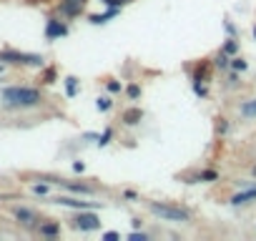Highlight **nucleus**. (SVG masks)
I'll return each instance as SVG.
<instances>
[{"instance_id": "6e6552de", "label": "nucleus", "mask_w": 256, "mask_h": 241, "mask_svg": "<svg viewBox=\"0 0 256 241\" xmlns=\"http://www.w3.org/2000/svg\"><path fill=\"white\" fill-rule=\"evenodd\" d=\"M86 3L88 0H60L58 3V15L60 18H76V15L83 13Z\"/></svg>"}, {"instance_id": "0eeeda50", "label": "nucleus", "mask_w": 256, "mask_h": 241, "mask_svg": "<svg viewBox=\"0 0 256 241\" xmlns=\"http://www.w3.org/2000/svg\"><path fill=\"white\" fill-rule=\"evenodd\" d=\"M73 226L81 229V231H96V229H101V219L93 214V209H86L73 219Z\"/></svg>"}, {"instance_id": "412c9836", "label": "nucleus", "mask_w": 256, "mask_h": 241, "mask_svg": "<svg viewBox=\"0 0 256 241\" xmlns=\"http://www.w3.org/2000/svg\"><path fill=\"white\" fill-rule=\"evenodd\" d=\"M111 138H113V128H105L103 133H98V146H108V143H111Z\"/></svg>"}, {"instance_id": "a211bd4d", "label": "nucleus", "mask_w": 256, "mask_h": 241, "mask_svg": "<svg viewBox=\"0 0 256 241\" xmlns=\"http://www.w3.org/2000/svg\"><path fill=\"white\" fill-rule=\"evenodd\" d=\"M249 68V63L244 60V58H239V56H231V70H236V73H244Z\"/></svg>"}, {"instance_id": "6ab92c4d", "label": "nucleus", "mask_w": 256, "mask_h": 241, "mask_svg": "<svg viewBox=\"0 0 256 241\" xmlns=\"http://www.w3.org/2000/svg\"><path fill=\"white\" fill-rule=\"evenodd\" d=\"M96 106H98V111H101V113H105V111H111V108H113V101L108 98V96H101V98L96 101Z\"/></svg>"}, {"instance_id": "9d476101", "label": "nucleus", "mask_w": 256, "mask_h": 241, "mask_svg": "<svg viewBox=\"0 0 256 241\" xmlns=\"http://www.w3.org/2000/svg\"><path fill=\"white\" fill-rule=\"evenodd\" d=\"M53 204H58V206H68V209H76V211L96 209V204H91V201H81V198H73V196H55Z\"/></svg>"}, {"instance_id": "f704fd0d", "label": "nucleus", "mask_w": 256, "mask_h": 241, "mask_svg": "<svg viewBox=\"0 0 256 241\" xmlns=\"http://www.w3.org/2000/svg\"><path fill=\"white\" fill-rule=\"evenodd\" d=\"M254 38H256V28H254Z\"/></svg>"}, {"instance_id": "39448f33", "label": "nucleus", "mask_w": 256, "mask_h": 241, "mask_svg": "<svg viewBox=\"0 0 256 241\" xmlns=\"http://www.w3.org/2000/svg\"><path fill=\"white\" fill-rule=\"evenodd\" d=\"M10 214L25 229H35V226H38V214H35V209H30V206H13Z\"/></svg>"}, {"instance_id": "f257e3e1", "label": "nucleus", "mask_w": 256, "mask_h": 241, "mask_svg": "<svg viewBox=\"0 0 256 241\" xmlns=\"http://www.w3.org/2000/svg\"><path fill=\"white\" fill-rule=\"evenodd\" d=\"M43 91L35 86H8L0 91V106L8 111H30L43 103Z\"/></svg>"}, {"instance_id": "4be33fe9", "label": "nucleus", "mask_w": 256, "mask_h": 241, "mask_svg": "<svg viewBox=\"0 0 256 241\" xmlns=\"http://www.w3.org/2000/svg\"><path fill=\"white\" fill-rule=\"evenodd\" d=\"M41 80H43L46 86L55 83V68H53V65H51V68H46V70H43V75H41Z\"/></svg>"}, {"instance_id": "ddd939ff", "label": "nucleus", "mask_w": 256, "mask_h": 241, "mask_svg": "<svg viewBox=\"0 0 256 241\" xmlns=\"http://www.w3.org/2000/svg\"><path fill=\"white\" fill-rule=\"evenodd\" d=\"M121 13V8H108L105 13H101V15H91L88 20L93 23V25H103V23H108V20H111V18H116Z\"/></svg>"}, {"instance_id": "f3484780", "label": "nucleus", "mask_w": 256, "mask_h": 241, "mask_svg": "<svg viewBox=\"0 0 256 241\" xmlns=\"http://www.w3.org/2000/svg\"><path fill=\"white\" fill-rule=\"evenodd\" d=\"M239 111H241V116H244V118H256V98H251V101H244Z\"/></svg>"}, {"instance_id": "c756f323", "label": "nucleus", "mask_w": 256, "mask_h": 241, "mask_svg": "<svg viewBox=\"0 0 256 241\" xmlns=\"http://www.w3.org/2000/svg\"><path fill=\"white\" fill-rule=\"evenodd\" d=\"M224 28H226V33H229L231 38H236V28H234V23H231V20H226V23H224Z\"/></svg>"}, {"instance_id": "2f4dec72", "label": "nucleus", "mask_w": 256, "mask_h": 241, "mask_svg": "<svg viewBox=\"0 0 256 241\" xmlns=\"http://www.w3.org/2000/svg\"><path fill=\"white\" fill-rule=\"evenodd\" d=\"M123 198H131V201H136V198H138V193H136V191H131V188H126V191H123Z\"/></svg>"}, {"instance_id": "423d86ee", "label": "nucleus", "mask_w": 256, "mask_h": 241, "mask_svg": "<svg viewBox=\"0 0 256 241\" xmlns=\"http://www.w3.org/2000/svg\"><path fill=\"white\" fill-rule=\"evenodd\" d=\"M239 183H241L244 188L231 196L229 204H231V206H246V204H251V201H256V183H254V181H239Z\"/></svg>"}, {"instance_id": "aec40b11", "label": "nucleus", "mask_w": 256, "mask_h": 241, "mask_svg": "<svg viewBox=\"0 0 256 241\" xmlns=\"http://www.w3.org/2000/svg\"><path fill=\"white\" fill-rule=\"evenodd\" d=\"M224 53H229V56H236L239 53V43H236V38H229L226 43H224V48H221Z\"/></svg>"}, {"instance_id": "b1692460", "label": "nucleus", "mask_w": 256, "mask_h": 241, "mask_svg": "<svg viewBox=\"0 0 256 241\" xmlns=\"http://www.w3.org/2000/svg\"><path fill=\"white\" fill-rule=\"evenodd\" d=\"M191 86H194V93H196L199 98H206V96H208V91H206V86H204V80H194Z\"/></svg>"}, {"instance_id": "c85d7f7f", "label": "nucleus", "mask_w": 256, "mask_h": 241, "mask_svg": "<svg viewBox=\"0 0 256 241\" xmlns=\"http://www.w3.org/2000/svg\"><path fill=\"white\" fill-rule=\"evenodd\" d=\"M103 239H105V241H116V239H121V234H118V231H105Z\"/></svg>"}, {"instance_id": "9b49d317", "label": "nucleus", "mask_w": 256, "mask_h": 241, "mask_svg": "<svg viewBox=\"0 0 256 241\" xmlns=\"http://www.w3.org/2000/svg\"><path fill=\"white\" fill-rule=\"evenodd\" d=\"M121 120H123V126H138L141 120H143V111L141 108H126L123 113H121Z\"/></svg>"}, {"instance_id": "dca6fc26", "label": "nucleus", "mask_w": 256, "mask_h": 241, "mask_svg": "<svg viewBox=\"0 0 256 241\" xmlns=\"http://www.w3.org/2000/svg\"><path fill=\"white\" fill-rule=\"evenodd\" d=\"M78 86H81V80L76 75H68L65 78V93H68V98H76L78 96Z\"/></svg>"}, {"instance_id": "4468645a", "label": "nucleus", "mask_w": 256, "mask_h": 241, "mask_svg": "<svg viewBox=\"0 0 256 241\" xmlns=\"http://www.w3.org/2000/svg\"><path fill=\"white\" fill-rule=\"evenodd\" d=\"M199 181H201V183H213V181H218V174H216L213 169H206V171H201V174H196L191 183H199Z\"/></svg>"}, {"instance_id": "72a5a7b5", "label": "nucleus", "mask_w": 256, "mask_h": 241, "mask_svg": "<svg viewBox=\"0 0 256 241\" xmlns=\"http://www.w3.org/2000/svg\"><path fill=\"white\" fill-rule=\"evenodd\" d=\"M103 5H108V8H116V0H101Z\"/></svg>"}, {"instance_id": "a878e982", "label": "nucleus", "mask_w": 256, "mask_h": 241, "mask_svg": "<svg viewBox=\"0 0 256 241\" xmlns=\"http://www.w3.org/2000/svg\"><path fill=\"white\" fill-rule=\"evenodd\" d=\"M226 131H229V120H226V118H218V123H216V133H221V136H224Z\"/></svg>"}, {"instance_id": "20e7f679", "label": "nucleus", "mask_w": 256, "mask_h": 241, "mask_svg": "<svg viewBox=\"0 0 256 241\" xmlns=\"http://www.w3.org/2000/svg\"><path fill=\"white\" fill-rule=\"evenodd\" d=\"M41 181L55 183V186L70 191V193H78V196H96V193H98L96 186H88V183H83V181H68V179H55V176H41Z\"/></svg>"}, {"instance_id": "f8f14e48", "label": "nucleus", "mask_w": 256, "mask_h": 241, "mask_svg": "<svg viewBox=\"0 0 256 241\" xmlns=\"http://www.w3.org/2000/svg\"><path fill=\"white\" fill-rule=\"evenodd\" d=\"M35 229H38V234L41 236H48V239H55V236H60V224H55V221H41L38 226H35Z\"/></svg>"}, {"instance_id": "5701e85b", "label": "nucleus", "mask_w": 256, "mask_h": 241, "mask_svg": "<svg viewBox=\"0 0 256 241\" xmlns=\"http://www.w3.org/2000/svg\"><path fill=\"white\" fill-rule=\"evenodd\" d=\"M126 96H128L131 101H138V98H141V86H138V83L126 86Z\"/></svg>"}, {"instance_id": "1a4fd4ad", "label": "nucleus", "mask_w": 256, "mask_h": 241, "mask_svg": "<svg viewBox=\"0 0 256 241\" xmlns=\"http://www.w3.org/2000/svg\"><path fill=\"white\" fill-rule=\"evenodd\" d=\"M68 35V25H65V20L63 18H48V23H46V38L48 40H60V38H65Z\"/></svg>"}, {"instance_id": "2eb2a0df", "label": "nucleus", "mask_w": 256, "mask_h": 241, "mask_svg": "<svg viewBox=\"0 0 256 241\" xmlns=\"http://www.w3.org/2000/svg\"><path fill=\"white\" fill-rule=\"evenodd\" d=\"M213 68H218V70L231 68V56H229V53H224V51H218V53H216V58H213Z\"/></svg>"}, {"instance_id": "cd10ccee", "label": "nucleus", "mask_w": 256, "mask_h": 241, "mask_svg": "<svg viewBox=\"0 0 256 241\" xmlns=\"http://www.w3.org/2000/svg\"><path fill=\"white\" fill-rule=\"evenodd\" d=\"M128 239H131V241H149V234H143V231H133Z\"/></svg>"}, {"instance_id": "473e14b6", "label": "nucleus", "mask_w": 256, "mask_h": 241, "mask_svg": "<svg viewBox=\"0 0 256 241\" xmlns=\"http://www.w3.org/2000/svg\"><path fill=\"white\" fill-rule=\"evenodd\" d=\"M128 3H133V0H116V8H123V5H128Z\"/></svg>"}, {"instance_id": "f03ea898", "label": "nucleus", "mask_w": 256, "mask_h": 241, "mask_svg": "<svg viewBox=\"0 0 256 241\" xmlns=\"http://www.w3.org/2000/svg\"><path fill=\"white\" fill-rule=\"evenodd\" d=\"M149 214H154L161 221H173V224H189L191 221V211L181 209L176 204H163V201H146Z\"/></svg>"}, {"instance_id": "bb28decb", "label": "nucleus", "mask_w": 256, "mask_h": 241, "mask_svg": "<svg viewBox=\"0 0 256 241\" xmlns=\"http://www.w3.org/2000/svg\"><path fill=\"white\" fill-rule=\"evenodd\" d=\"M33 193H35V196H48V183H35V186H33Z\"/></svg>"}, {"instance_id": "7c9ffc66", "label": "nucleus", "mask_w": 256, "mask_h": 241, "mask_svg": "<svg viewBox=\"0 0 256 241\" xmlns=\"http://www.w3.org/2000/svg\"><path fill=\"white\" fill-rule=\"evenodd\" d=\"M73 171H76V174H83V171H86V164H83V161H76V164H73Z\"/></svg>"}, {"instance_id": "393cba45", "label": "nucleus", "mask_w": 256, "mask_h": 241, "mask_svg": "<svg viewBox=\"0 0 256 241\" xmlns=\"http://www.w3.org/2000/svg\"><path fill=\"white\" fill-rule=\"evenodd\" d=\"M105 88H108V93H121L123 91V86H121V80H105Z\"/></svg>"}, {"instance_id": "7ed1b4c3", "label": "nucleus", "mask_w": 256, "mask_h": 241, "mask_svg": "<svg viewBox=\"0 0 256 241\" xmlns=\"http://www.w3.org/2000/svg\"><path fill=\"white\" fill-rule=\"evenodd\" d=\"M0 60L8 63V65H33V68H43L46 58L43 56H35V53H20L15 48H3L0 51Z\"/></svg>"}]
</instances>
